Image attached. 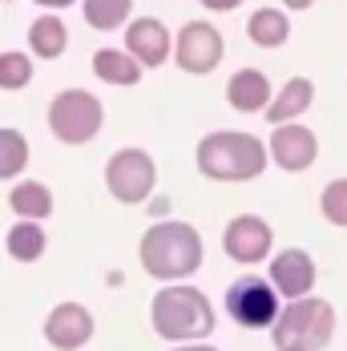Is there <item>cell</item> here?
I'll use <instances>...</instances> for the list:
<instances>
[{"mask_svg": "<svg viewBox=\"0 0 347 351\" xmlns=\"http://www.w3.org/2000/svg\"><path fill=\"white\" fill-rule=\"evenodd\" d=\"M141 267L154 279H186L202 267V234L190 222H154L141 239Z\"/></svg>", "mask_w": 347, "mask_h": 351, "instance_id": "2", "label": "cell"}, {"mask_svg": "<svg viewBox=\"0 0 347 351\" xmlns=\"http://www.w3.org/2000/svg\"><path fill=\"white\" fill-rule=\"evenodd\" d=\"M8 206L21 214V218H49L53 214V190L40 186V182H16L12 194H8Z\"/></svg>", "mask_w": 347, "mask_h": 351, "instance_id": "19", "label": "cell"}, {"mask_svg": "<svg viewBox=\"0 0 347 351\" xmlns=\"http://www.w3.org/2000/svg\"><path fill=\"white\" fill-rule=\"evenodd\" d=\"M271 149L243 130H214L198 141V170L210 182H250L267 170Z\"/></svg>", "mask_w": 347, "mask_h": 351, "instance_id": "1", "label": "cell"}, {"mask_svg": "<svg viewBox=\"0 0 347 351\" xmlns=\"http://www.w3.org/2000/svg\"><path fill=\"white\" fill-rule=\"evenodd\" d=\"M271 162H275L278 170H287V174H303L307 166H315V158H319V141L307 125H299V121H283L275 125V134H271Z\"/></svg>", "mask_w": 347, "mask_h": 351, "instance_id": "9", "label": "cell"}, {"mask_svg": "<svg viewBox=\"0 0 347 351\" xmlns=\"http://www.w3.org/2000/svg\"><path fill=\"white\" fill-rule=\"evenodd\" d=\"M283 4H287V8H291V12H303V8H311L315 0H283Z\"/></svg>", "mask_w": 347, "mask_h": 351, "instance_id": "27", "label": "cell"}, {"mask_svg": "<svg viewBox=\"0 0 347 351\" xmlns=\"http://www.w3.org/2000/svg\"><path fill=\"white\" fill-rule=\"evenodd\" d=\"M29 81H33V57H29V53H21V49L0 53V89H4V93L25 89Z\"/></svg>", "mask_w": 347, "mask_h": 351, "instance_id": "23", "label": "cell"}, {"mask_svg": "<svg viewBox=\"0 0 347 351\" xmlns=\"http://www.w3.org/2000/svg\"><path fill=\"white\" fill-rule=\"evenodd\" d=\"M335 335V307L327 299H291L275 319V348L278 351H323Z\"/></svg>", "mask_w": 347, "mask_h": 351, "instance_id": "4", "label": "cell"}, {"mask_svg": "<svg viewBox=\"0 0 347 351\" xmlns=\"http://www.w3.org/2000/svg\"><path fill=\"white\" fill-rule=\"evenodd\" d=\"M81 12H85V25L97 29V33H113L125 25V16L134 12V0H81Z\"/></svg>", "mask_w": 347, "mask_h": 351, "instance_id": "20", "label": "cell"}, {"mask_svg": "<svg viewBox=\"0 0 347 351\" xmlns=\"http://www.w3.org/2000/svg\"><path fill=\"white\" fill-rule=\"evenodd\" d=\"M8 254L16 263H36L45 254V230L36 218H21L12 230H8Z\"/></svg>", "mask_w": 347, "mask_h": 351, "instance_id": "21", "label": "cell"}, {"mask_svg": "<svg viewBox=\"0 0 347 351\" xmlns=\"http://www.w3.org/2000/svg\"><path fill=\"white\" fill-rule=\"evenodd\" d=\"M45 335H49L53 348L77 351L93 335V315L81 303H61V307H53V315L45 319Z\"/></svg>", "mask_w": 347, "mask_h": 351, "instance_id": "12", "label": "cell"}, {"mask_svg": "<svg viewBox=\"0 0 347 351\" xmlns=\"http://www.w3.org/2000/svg\"><path fill=\"white\" fill-rule=\"evenodd\" d=\"M154 331L162 339H206L214 327L210 299L194 287H166L154 295Z\"/></svg>", "mask_w": 347, "mask_h": 351, "instance_id": "3", "label": "cell"}, {"mask_svg": "<svg viewBox=\"0 0 347 351\" xmlns=\"http://www.w3.org/2000/svg\"><path fill=\"white\" fill-rule=\"evenodd\" d=\"M315 101V85L311 77H291L283 89H278L275 97H271V106L263 109V117L271 121V125H283V121H295L299 113H307Z\"/></svg>", "mask_w": 347, "mask_h": 351, "instance_id": "15", "label": "cell"}, {"mask_svg": "<svg viewBox=\"0 0 347 351\" xmlns=\"http://www.w3.org/2000/svg\"><path fill=\"white\" fill-rule=\"evenodd\" d=\"M243 0H202V8H210V12H235Z\"/></svg>", "mask_w": 347, "mask_h": 351, "instance_id": "25", "label": "cell"}, {"mask_svg": "<svg viewBox=\"0 0 347 351\" xmlns=\"http://www.w3.org/2000/svg\"><path fill=\"white\" fill-rule=\"evenodd\" d=\"M174 351H214V348H174Z\"/></svg>", "mask_w": 347, "mask_h": 351, "instance_id": "28", "label": "cell"}, {"mask_svg": "<svg viewBox=\"0 0 347 351\" xmlns=\"http://www.w3.org/2000/svg\"><path fill=\"white\" fill-rule=\"evenodd\" d=\"M65 45H69V29H65V21L61 16H36L33 25H29V53L40 57V61H57L61 53H65Z\"/></svg>", "mask_w": 347, "mask_h": 351, "instance_id": "18", "label": "cell"}, {"mask_svg": "<svg viewBox=\"0 0 347 351\" xmlns=\"http://www.w3.org/2000/svg\"><path fill=\"white\" fill-rule=\"evenodd\" d=\"M105 109L89 89H65L49 101V134L61 145H85L101 134Z\"/></svg>", "mask_w": 347, "mask_h": 351, "instance_id": "5", "label": "cell"}, {"mask_svg": "<svg viewBox=\"0 0 347 351\" xmlns=\"http://www.w3.org/2000/svg\"><path fill=\"white\" fill-rule=\"evenodd\" d=\"M93 73L105 85H138L141 81V61L130 49H97L93 53Z\"/></svg>", "mask_w": 347, "mask_h": 351, "instance_id": "16", "label": "cell"}, {"mask_svg": "<svg viewBox=\"0 0 347 351\" xmlns=\"http://www.w3.org/2000/svg\"><path fill=\"white\" fill-rule=\"evenodd\" d=\"M319 206H323V218H327L331 226H347V178L327 182V190H323Z\"/></svg>", "mask_w": 347, "mask_h": 351, "instance_id": "24", "label": "cell"}, {"mask_svg": "<svg viewBox=\"0 0 347 351\" xmlns=\"http://www.w3.org/2000/svg\"><path fill=\"white\" fill-rule=\"evenodd\" d=\"M226 311H230V319H235L239 327H250V331L271 327V323L278 319V291H275V282L259 279V275L239 279L230 291H226Z\"/></svg>", "mask_w": 347, "mask_h": 351, "instance_id": "8", "label": "cell"}, {"mask_svg": "<svg viewBox=\"0 0 347 351\" xmlns=\"http://www.w3.org/2000/svg\"><path fill=\"white\" fill-rule=\"evenodd\" d=\"M246 36L259 49H283L287 36H291V16L283 8H254L246 16Z\"/></svg>", "mask_w": 347, "mask_h": 351, "instance_id": "17", "label": "cell"}, {"mask_svg": "<svg viewBox=\"0 0 347 351\" xmlns=\"http://www.w3.org/2000/svg\"><path fill=\"white\" fill-rule=\"evenodd\" d=\"M226 57V40L210 21H186L174 36V65L190 77H206L222 65Z\"/></svg>", "mask_w": 347, "mask_h": 351, "instance_id": "6", "label": "cell"}, {"mask_svg": "<svg viewBox=\"0 0 347 351\" xmlns=\"http://www.w3.org/2000/svg\"><path fill=\"white\" fill-rule=\"evenodd\" d=\"M271 81L263 69H239L226 81V101L239 109V113H263L271 106Z\"/></svg>", "mask_w": 347, "mask_h": 351, "instance_id": "14", "label": "cell"}, {"mask_svg": "<svg viewBox=\"0 0 347 351\" xmlns=\"http://www.w3.org/2000/svg\"><path fill=\"white\" fill-rule=\"evenodd\" d=\"M125 49L141 61V69H162L174 57V36L158 16H138L125 29Z\"/></svg>", "mask_w": 347, "mask_h": 351, "instance_id": "10", "label": "cell"}, {"mask_svg": "<svg viewBox=\"0 0 347 351\" xmlns=\"http://www.w3.org/2000/svg\"><path fill=\"white\" fill-rule=\"evenodd\" d=\"M33 4L49 8V12H57V8H69V4H77V0H33Z\"/></svg>", "mask_w": 347, "mask_h": 351, "instance_id": "26", "label": "cell"}, {"mask_svg": "<svg viewBox=\"0 0 347 351\" xmlns=\"http://www.w3.org/2000/svg\"><path fill=\"white\" fill-rule=\"evenodd\" d=\"M154 182H158V166H154V158H149L145 149H117V154L105 162V186H109V194H113L117 202H125V206L145 202L149 190H154Z\"/></svg>", "mask_w": 347, "mask_h": 351, "instance_id": "7", "label": "cell"}, {"mask_svg": "<svg viewBox=\"0 0 347 351\" xmlns=\"http://www.w3.org/2000/svg\"><path fill=\"white\" fill-rule=\"evenodd\" d=\"M271 243H275L271 226H267L263 218H254V214L230 218V226H226V234H222V246H226V254H230L235 263H259V258H267V254H271Z\"/></svg>", "mask_w": 347, "mask_h": 351, "instance_id": "11", "label": "cell"}, {"mask_svg": "<svg viewBox=\"0 0 347 351\" xmlns=\"http://www.w3.org/2000/svg\"><path fill=\"white\" fill-rule=\"evenodd\" d=\"M29 166V138L21 130H0V178H21Z\"/></svg>", "mask_w": 347, "mask_h": 351, "instance_id": "22", "label": "cell"}, {"mask_svg": "<svg viewBox=\"0 0 347 351\" xmlns=\"http://www.w3.org/2000/svg\"><path fill=\"white\" fill-rule=\"evenodd\" d=\"M271 282H275L278 295L303 299V295L315 287L311 254H307V250H283V254H275V263H271Z\"/></svg>", "mask_w": 347, "mask_h": 351, "instance_id": "13", "label": "cell"}]
</instances>
